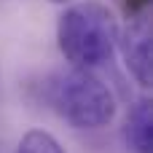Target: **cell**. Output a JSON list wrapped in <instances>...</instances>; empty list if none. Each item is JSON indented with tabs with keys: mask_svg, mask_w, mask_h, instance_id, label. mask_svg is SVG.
<instances>
[{
	"mask_svg": "<svg viewBox=\"0 0 153 153\" xmlns=\"http://www.w3.org/2000/svg\"><path fill=\"white\" fill-rule=\"evenodd\" d=\"M16 153H65V148L59 145V140H56L51 132L30 129V132L22 134Z\"/></svg>",
	"mask_w": 153,
	"mask_h": 153,
	"instance_id": "5",
	"label": "cell"
},
{
	"mask_svg": "<svg viewBox=\"0 0 153 153\" xmlns=\"http://www.w3.org/2000/svg\"><path fill=\"white\" fill-rule=\"evenodd\" d=\"M51 108L75 129H102L116 118L113 91L89 70H70L48 86Z\"/></svg>",
	"mask_w": 153,
	"mask_h": 153,
	"instance_id": "2",
	"label": "cell"
},
{
	"mask_svg": "<svg viewBox=\"0 0 153 153\" xmlns=\"http://www.w3.org/2000/svg\"><path fill=\"white\" fill-rule=\"evenodd\" d=\"M124 140L134 153H153V113L151 100H137L124 124Z\"/></svg>",
	"mask_w": 153,
	"mask_h": 153,
	"instance_id": "4",
	"label": "cell"
},
{
	"mask_svg": "<svg viewBox=\"0 0 153 153\" xmlns=\"http://www.w3.org/2000/svg\"><path fill=\"white\" fill-rule=\"evenodd\" d=\"M118 43H121V51H124V62L132 73V78L140 83V86H151V22L148 16H134L124 35H118Z\"/></svg>",
	"mask_w": 153,
	"mask_h": 153,
	"instance_id": "3",
	"label": "cell"
},
{
	"mask_svg": "<svg viewBox=\"0 0 153 153\" xmlns=\"http://www.w3.org/2000/svg\"><path fill=\"white\" fill-rule=\"evenodd\" d=\"M51 3H70V0H51Z\"/></svg>",
	"mask_w": 153,
	"mask_h": 153,
	"instance_id": "6",
	"label": "cell"
},
{
	"mask_svg": "<svg viewBox=\"0 0 153 153\" xmlns=\"http://www.w3.org/2000/svg\"><path fill=\"white\" fill-rule=\"evenodd\" d=\"M116 13L100 0H83L65 8L56 24V40L62 56L75 70H94L113 59L118 48Z\"/></svg>",
	"mask_w": 153,
	"mask_h": 153,
	"instance_id": "1",
	"label": "cell"
}]
</instances>
